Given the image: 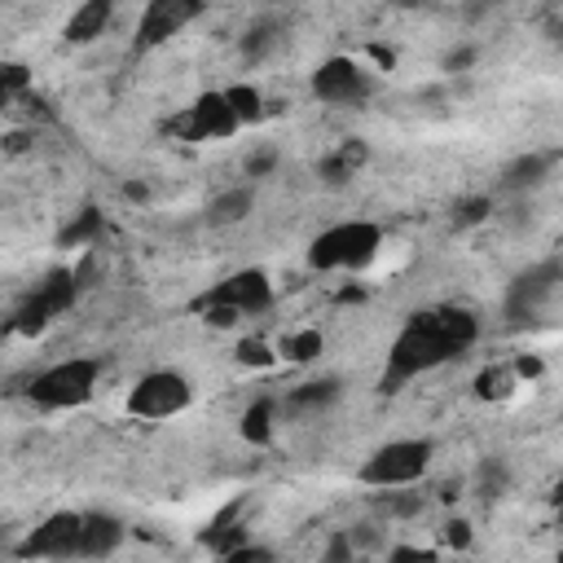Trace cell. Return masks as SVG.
Here are the masks:
<instances>
[{
	"instance_id": "7a4b0ae2",
	"label": "cell",
	"mask_w": 563,
	"mask_h": 563,
	"mask_svg": "<svg viewBox=\"0 0 563 563\" xmlns=\"http://www.w3.org/2000/svg\"><path fill=\"white\" fill-rule=\"evenodd\" d=\"M378 251H383V229L374 220H339L312 238L308 264L317 273H343V268H365Z\"/></svg>"
},
{
	"instance_id": "7402d4cb",
	"label": "cell",
	"mask_w": 563,
	"mask_h": 563,
	"mask_svg": "<svg viewBox=\"0 0 563 563\" xmlns=\"http://www.w3.org/2000/svg\"><path fill=\"white\" fill-rule=\"evenodd\" d=\"M506 383H510V378H506L501 369H493V374H484V378H479V396H501V391H506Z\"/></svg>"
},
{
	"instance_id": "ac0fdd59",
	"label": "cell",
	"mask_w": 563,
	"mask_h": 563,
	"mask_svg": "<svg viewBox=\"0 0 563 563\" xmlns=\"http://www.w3.org/2000/svg\"><path fill=\"white\" fill-rule=\"evenodd\" d=\"M317 352H321V334H317V330L286 334V339H282V347H277V356H282V361H299V365H303V361H312Z\"/></svg>"
},
{
	"instance_id": "52a82bcc",
	"label": "cell",
	"mask_w": 563,
	"mask_h": 563,
	"mask_svg": "<svg viewBox=\"0 0 563 563\" xmlns=\"http://www.w3.org/2000/svg\"><path fill=\"white\" fill-rule=\"evenodd\" d=\"M167 132H172L176 141L207 145V141H229L233 132H242V119L233 114L224 88H216V92H202L194 106H185V110L167 123Z\"/></svg>"
},
{
	"instance_id": "cb8c5ba5",
	"label": "cell",
	"mask_w": 563,
	"mask_h": 563,
	"mask_svg": "<svg viewBox=\"0 0 563 563\" xmlns=\"http://www.w3.org/2000/svg\"><path fill=\"white\" fill-rule=\"evenodd\" d=\"M466 537H471L466 523H449V541H453V545H466Z\"/></svg>"
},
{
	"instance_id": "277c9868",
	"label": "cell",
	"mask_w": 563,
	"mask_h": 563,
	"mask_svg": "<svg viewBox=\"0 0 563 563\" xmlns=\"http://www.w3.org/2000/svg\"><path fill=\"white\" fill-rule=\"evenodd\" d=\"M97 378H101V361L92 356H66L48 369H40L26 387V400L35 409H79L97 396Z\"/></svg>"
},
{
	"instance_id": "8992f818",
	"label": "cell",
	"mask_w": 563,
	"mask_h": 563,
	"mask_svg": "<svg viewBox=\"0 0 563 563\" xmlns=\"http://www.w3.org/2000/svg\"><path fill=\"white\" fill-rule=\"evenodd\" d=\"M273 303V282L268 273L260 268H242V273H229L224 282H216L207 295H202V308L224 325L233 317H255Z\"/></svg>"
},
{
	"instance_id": "9a60e30c",
	"label": "cell",
	"mask_w": 563,
	"mask_h": 563,
	"mask_svg": "<svg viewBox=\"0 0 563 563\" xmlns=\"http://www.w3.org/2000/svg\"><path fill=\"white\" fill-rule=\"evenodd\" d=\"M251 189L246 185H238V189H224V194H216L211 198V207H207V220L216 224V229H224V224H238V220H246L251 216Z\"/></svg>"
},
{
	"instance_id": "5bb4252c",
	"label": "cell",
	"mask_w": 563,
	"mask_h": 563,
	"mask_svg": "<svg viewBox=\"0 0 563 563\" xmlns=\"http://www.w3.org/2000/svg\"><path fill=\"white\" fill-rule=\"evenodd\" d=\"M119 545H123V523L114 515H84V523H79V554L84 559L114 554Z\"/></svg>"
},
{
	"instance_id": "ffe728a7",
	"label": "cell",
	"mask_w": 563,
	"mask_h": 563,
	"mask_svg": "<svg viewBox=\"0 0 563 563\" xmlns=\"http://www.w3.org/2000/svg\"><path fill=\"white\" fill-rule=\"evenodd\" d=\"M550 163H554L550 154H537V158H523V163H515V167H510V176H506V185H510V189H523V185H537V180H541V172H545Z\"/></svg>"
},
{
	"instance_id": "3957f363",
	"label": "cell",
	"mask_w": 563,
	"mask_h": 563,
	"mask_svg": "<svg viewBox=\"0 0 563 563\" xmlns=\"http://www.w3.org/2000/svg\"><path fill=\"white\" fill-rule=\"evenodd\" d=\"M431 457H435V444H431L427 435L387 440V444H378V449L361 462L356 479H361L365 488H409V484H418V479L431 471Z\"/></svg>"
},
{
	"instance_id": "9c48e42d",
	"label": "cell",
	"mask_w": 563,
	"mask_h": 563,
	"mask_svg": "<svg viewBox=\"0 0 563 563\" xmlns=\"http://www.w3.org/2000/svg\"><path fill=\"white\" fill-rule=\"evenodd\" d=\"M374 92V75L356 57H325L312 70V97L325 106H361Z\"/></svg>"
},
{
	"instance_id": "d6986e66",
	"label": "cell",
	"mask_w": 563,
	"mask_h": 563,
	"mask_svg": "<svg viewBox=\"0 0 563 563\" xmlns=\"http://www.w3.org/2000/svg\"><path fill=\"white\" fill-rule=\"evenodd\" d=\"M277 40H282V26H277V22H260V26H255V31L242 40V53L255 62V57H264V53H268Z\"/></svg>"
},
{
	"instance_id": "2e32d148",
	"label": "cell",
	"mask_w": 563,
	"mask_h": 563,
	"mask_svg": "<svg viewBox=\"0 0 563 563\" xmlns=\"http://www.w3.org/2000/svg\"><path fill=\"white\" fill-rule=\"evenodd\" d=\"M273 418H277V400H255L246 413H242V435L251 440V444H268L273 440Z\"/></svg>"
},
{
	"instance_id": "4fadbf2b",
	"label": "cell",
	"mask_w": 563,
	"mask_h": 563,
	"mask_svg": "<svg viewBox=\"0 0 563 563\" xmlns=\"http://www.w3.org/2000/svg\"><path fill=\"white\" fill-rule=\"evenodd\" d=\"M339 400V383L334 378H317V383H299V387H290L286 396H282V413H290V418H312V413H325L330 405Z\"/></svg>"
},
{
	"instance_id": "8fae6325",
	"label": "cell",
	"mask_w": 563,
	"mask_h": 563,
	"mask_svg": "<svg viewBox=\"0 0 563 563\" xmlns=\"http://www.w3.org/2000/svg\"><path fill=\"white\" fill-rule=\"evenodd\" d=\"M207 0H145L141 9V22H136V48H158L167 44L172 35H180L198 13H202Z\"/></svg>"
},
{
	"instance_id": "30bf717a",
	"label": "cell",
	"mask_w": 563,
	"mask_h": 563,
	"mask_svg": "<svg viewBox=\"0 0 563 563\" xmlns=\"http://www.w3.org/2000/svg\"><path fill=\"white\" fill-rule=\"evenodd\" d=\"M79 523H84L79 510H57L44 523H35L13 550L22 559H70L79 554Z\"/></svg>"
},
{
	"instance_id": "ba28073f",
	"label": "cell",
	"mask_w": 563,
	"mask_h": 563,
	"mask_svg": "<svg viewBox=\"0 0 563 563\" xmlns=\"http://www.w3.org/2000/svg\"><path fill=\"white\" fill-rule=\"evenodd\" d=\"M554 295H559V260H541L537 268H528L510 282L501 312H506L510 325H528V321H537L541 312L554 308Z\"/></svg>"
},
{
	"instance_id": "e0dca14e",
	"label": "cell",
	"mask_w": 563,
	"mask_h": 563,
	"mask_svg": "<svg viewBox=\"0 0 563 563\" xmlns=\"http://www.w3.org/2000/svg\"><path fill=\"white\" fill-rule=\"evenodd\" d=\"M224 97H229L233 114L242 119V128H246V123H255V119L264 114V97H260V88H255V84H229V88H224Z\"/></svg>"
},
{
	"instance_id": "6da1fadb",
	"label": "cell",
	"mask_w": 563,
	"mask_h": 563,
	"mask_svg": "<svg viewBox=\"0 0 563 563\" xmlns=\"http://www.w3.org/2000/svg\"><path fill=\"white\" fill-rule=\"evenodd\" d=\"M479 339V321L466 308H435V312H413L391 347H387V369H383V391H400V383L462 356Z\"/></svg>"
},
{
	"instance_id": "7c38bea8",
	"label": "cell",
	"mask_w": 563,
	"mask_h": 563,
	"mask_svg": "<svg viewBox=\"0 0 563 563\" xmlns=\"http://www.w3.org/2000/svg\"><path fill=\"white\" fill-rule=\"evenodd\" d=\"M110 18H114V0H79V9H75V13L66 18V26H62V40H66L70 48H84V44H92V40L106 35Z\"/></svg>"
},
{
	"instance_id": "603a6c76",
	"label": "cell",
	"mask_w": 563,
	"mask_h": 563,
	"mask_svg": "<svg viewBox=\"0 0 563 563\" xmlns=\"http://www.w3.org/2000/svg\"><path fill=\"white\" fill-rule=\"evenodd\" d=\"M242 361L264 365V361H273V356H268V347H264V343H242Z\"/></svg>"
},
{
	"instance_id": "44dd1931",
	"label": "cell",
	"mask_w": 563,
	"mask_h": 563,
	"mask_svg": "<svg viewBox=\"0 0 563 563\" xmlns=\"http://www.w3.org/2000/svg\"><path fill=\"white\" fill-rule=\"evenodd\" d=\"M13 92H26V70L22 66H0V101H9Z\"/></svg>"
},
{
	"instance_id": "5b68a950",
	"label": "cell",
	"mask_w": 563,
	"mask_h": 563,
	"mask_svg": "<svg viewBox=\"0 0 563 563\" xmlns=\"http://www.w3.org/2000/svg\"><path fill=\"white\" fill-rule=\"evenodd\" d=\"M189 400H194V387H189V378L180 369H150V374H141L132 383L123 409L132 418H141V422H167V418L185 413Z\"/></svg>"
}]
</instances>
